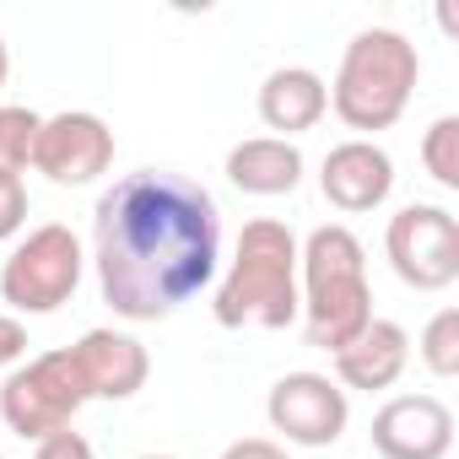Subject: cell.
Returning <instances> with one entry per match:
<instances>
[{
	"instance_id": "1",
	"label": "cell",
	"mask_w": 459,
	"mask_h": 459,
	"mask_svg": "<svg viewBox=\"0 0 459 459\" xmlns=\"http://www.w3.org/2000/svg\"><path fill=\"white\" fill-rule=\"evenodd\" d=\"M221 255L216 200L162 168L114 178L92 211V265L103 303L130 325H157L200 298Z\"/></svg>"
},
{
	"instance_id": "2",
	"label": "cell",
	"mask_w": 459,
	"mask_h": 459,
	"mask_svg": "<svg viewBox=\"0 0 459 459\" xmlns=\"http://www.w3.org/2000/svg\"><path fill=\"white\" fill-rule=\"evenodd\" d=\"M298 238L276 216L244 221L227 281L216 287V325L221 330H287L298 325Z\"/></svg>"
},
{
	"instance_id": "3",
	"label": "cell",
	"mask_w": 459,
	"mask_h": 459,
	"mask_svg": "<svg viewBox=\"0 0 459 459\" xmlns=\"http://www.w3.org/2000/svg\"><path fill=\"white\" fill-rule=\"evenodd\" d=\"M298 271H303V287H298V319H303V335L308 346L319 351H341L346 341H357L368 325H373V287H368V255L357 244L351 227L330 221V227H314L308 244L298 249Z\"/></svg>"
},
{
	"instance_id": "4",
	"label": "cell",
	"mask_w": 459,
	"mask_h": 459,
	"mask_svg": "<svg viewBox=\"0 0 459 459\" xmlns=\"http://www.w3.org/2000/svg\"><path fill=\"white\" fill-rule=\"evenodd\" d=\"M416 76H421V60H416V44L405 33L362 28L341 55L330 108L351 130H389L405 114V103L416 92Z\"/></svg>"
},
{
	"instance_id": "5",
	"label": "cell",
	"mask_w": 459,
	"mask_h": 459,
	"mask_svg": "<svg viewBox=\"0 0 459 459\" xmlns=\"http://www.w3.org/2000/svg\"><path fill=\"white\" fill-rule=\"evenodd\" d=\"M87 400H92V389H87L71 346L33 357L28 368H17L6 384H0V416H6V427L17 437H28V443H44L49 432H65Z\"/></svg>"
},
{
	"instance_id": "6",
	"label": "cell",
	"mask_w": 459,
	"mask_h": 459,
	"mask_svg": "<svg viewBox=\"0 0 459 459\" xmlns=\"http://www.w3.org/2000/svg\"><path fill=\"white\" fill-rule=\"evenodd\" d=\"M82 271H87L82 238L60 221H44L12 249L6 271H0V298L17 314H55L82 287Z\"/></svg>"
},
{
	"instance_id": "7",
	"label": "cell",
	"mask_w": 459,
	"mask_h": 459,
	"mask_svg": "<svg viewBox=\"0 0 459 459\" xmlns=\"http://www.w3.org/2000/svg\"><path fill=\"white\" fill-rule=\"evenodd\" d=\"M389 265L416 292H443L459 281V221L443 205H405L389 216L384 233Z\"/></svg>"
},
{
	"instance_id": "8",
	"label": "cell",
	"mask_w": 459,
	"mask_h": 459,
	"mask_svg": "<svg viewBox=\"0 0 459 459\" xmlns=\"http://www.w3.org/2000/svg\"><path fill=\"white\" fill-rule=\"evenodd\" d=\"M28 168H39L60 189L98 184L114 168V130L98 114H87V108L55 114V119L39 125V141H33V162Z\"/></svg>"
},
{
	"instance_id": "9",
	"label": "cell",
	"mask_w": 459,
	"mask_h": 459,
	"mask_svg": "<svg viewBox=\"0 0 459 459\" xmlns=\"http://www.w3.org/2000/svg\"><path fill=\"white\" fill-rule=\"evenodd\" d=\"M265 416L271 427L298 443V448H330L346 421H351V405H346V389L325 373H287L271 384V400H265Z\"/></svg>"
},
{
	"instance_id": "10",
	"label": "cell",
	"mask_w": 459,
	"mask_h": 459,
	"mask_svg": "<svg viewBox=\"0 0 459 459\" xmlns=\"http://www.w3.org/2000/svg\"><path fill=\"white\" fill-rule=\"evenodd\" d=\"M378 459H448L454 448V411L437 394H394L373 416Z\"/></svg>"
},
{
	"instance_id": "11",
	"label": "cell",
	"mask_w": 459,
	"mask_h": 459,
	"mask_svg": "<svg viewBox=\"0 0 459 459\" xmlns=\"http://www.w3.org/2000/svg\"><path fill=\"white\" fill-rule=\"evenodd\" d=\"M319 189H325V200H330L335 211H346V216L378 211V205L389 200V189H394V162H389V152L373 146L368 135L341 141V146H330V157H325Z\"/></svg>"
},
{
	"instance_id": "12",
	"label": "cell",
	"mask_w": 459,
	"mask_h": 459,
	"mask_svg": "<svg viewBox=\"0 0 459 459\" xmlns=\"http://www.w3.org/2000/svg\"><path fill=\"white\" fill-rule=\"evenodd\" d=\"M76 368L92 389V400H130L146 389V373H152V357L135 335H119V330H87L76 346Z\"/></svg>"
},
{
	"instance_id": "13",
	"label": "cell",
	"mask_w": 459,
	"mask_h": 459,
	"mask_svg": "<svg viewBox=\"0 0 459 459\" xmlns=\"http://www.w3.org/2000/svg\"><path fill=\"white\" fill-rule=\"evenodd\" d=\"M330 357H335V378L346 389H368L373 394V389L400 384V373L411 362V335H405V325L373 314V325L357 341H346L341 351H330Z\"/></svg>"
},
{
	"instance_id": "14",
	"label": "cell",
	"mask_w": 459,
	"mask_h": 459,
	"mask_svg": "<svg viewBox=\"0 0 459 459\" xmlns=\"http://www.w3.org/2000/svg\"><path fill=\"white\" fill-rule=\"evenodd\" d=\"M325 108H330V87L308 65H281L260 87V119H265V130H276V141L314 130L325 119Z\"/></svg>"
},
{
	"instance_id": "15",
	"label": "cell",
	"mask_w": 459,
	"mask_h": 459,
	"mask_svg": "<svg viewBox=\"0 0 459 459\" xmlns=\"http://www.w3.org/2000/svg\"><path fill=\"white\" fill-rule=\"evenodd\" d=\"M227 178L244 195H292L303 184V152L276 135H255L227 152Z\"/></svg>"
},
{
	"instance_id": "16",
	"label": "cell",
	"mask_w": 459,
	"mask_h": 459,
	"mask_svg": "<svg viewBox=\"0 0 459 459\" xmlns=\"http://www.w3.org/2000/svg\"><path fill=\"white\" fill-rule=\"evenodd\" d=\"M421 362L432 378H454L459 373V308H437L421 330Z\"/></svg>"
},
{
	"instance_id": "17",
	"label": "cell",
	"mask_w": 459,
	"mask_h": 459,
	"mask_svg": "<svg viewBox=\"0 0 459 459\" xmlns=\"http://www.w3.org/2000/svg\"><path fill=\"white\" fill-rule=\"evenodd\" d=\"M421 168H427L443 189H459V119H454V114L432 119V130L421 135Z\"/></svg>"
},
{
	"instance_id": "18",
	"label": "cell",
	"mask_w": 459,
	"mask_h": 459,
	"mask_svg": "<svg viewBox=\"0 0 459 459\" xmlns=\"http://www.w3.org/2000/svg\"><path fill=\"white\" fill-rule=\"evenodd\" d=\"M39 114L17 108V103H0V168H28L33 162V141H39Z\"/></svg>"
},
{
	"instance_id": "19",
	"label": "cell",
	"mask_w": 459,
	"mask_h": 459,
	"mask_svg": "<svg viewBox=\"0 0 459 459\" xmlns=\"http://www.w3.org/2000/svg\"><path fill=\"white\" fill-rule=\"evenodd\" d=\"M28 221V184L17 168H0V238H17Z\"/></svg>"
},
{
	"instance_id": "20",
	"label": "cell",
	"mask_w": 459,
	"mask_h": 459,
	"mask_svg": "<svg viewBox=\"0 0 459 459\" xmlns=\"http://www.w3.org/2000/svg\"><path fill=\"white\" fill-rule=\"evenodd\" d=\"M33 459H98V454H92V443H87L82 432H71V427H65V432H49V437L39 443V454H33Z\"/></svg>"
},
{
	"instance_id": "21",
	"label": "cell",
	"mask_w": 459,
	"mask_h": 459,
	"mask_svg": "<svg viewBox=\"0 0 459 459\" xmlns=\"http://www.w3.org/2000/svg\"><path fill=\"white\" fill-rule=\"evenodd\" d=\"M22 351H28V330H22L17 319H6V314H0V368H12Z\"/></svg>"
},
{
	"instance_id": "22",
	"label": "cell",
	"mask_w": 459,
	"mask_h": 459,
	"mask_svg": "<svg viewBox=\"0 0 459 459\" xmlns=\"http://www.w3.org/2000/svg\"><path fill=\"white\" fill-rule=\"evenodd\" d=\"M221 459H287V448H281V443H271V437H238Z\"/></svg>"
},
{
	"instance_id": "23",
	"label": "cell",
	"mask_w": 459,
	"mask_h": 459,
	"mask_svg": "<svg viewBox=\"0 0 459 459\" xmlns=\"http://www.w3.org/2000/svg\"><path fill=\"white\" fill-rule=\"evenodd\" d=\"M6 76H12V55H6V44H0V87H6Z\"/></svg>"
},
{
	"instance_id": "24",
	"label": "cell",
	"mask_w": 459,
	"mask_h": 459,
	"mask_svg": "<svg viewBox=\"0 0 459 459\" xmlns=\"http://www.w3.org/2000/svg\"><path fill=\"white\" fill-rule=\"evenodd\" d=\"M141 459H173V454H141Z\"/></svg>"
}]
</instances>
